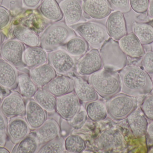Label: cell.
<instances>
[{"label": "cell", "mask_w": 153, "mask_h": 153, "mask_svg": "<svg viewBox=\"0 0 153 153\" xmlns=\"http://www.w3.org/2000/svg\"><path fill=\"white\" fill-rule=\"evenodd\" d=\"M121 91L130 96H137L150 93L153 89L152 81L149 74L136 66H128L119 73Z\"/></svg>", "instance_id": "6da1fadb"}, {"label": "cell", "mask_w": 153, "mask_h": 153, "mask_svg": "<svg viewBox=\"0 0 153 153\" xmlns=\"http://www.w3.org/2000/svg\"><path fill=\"white\" fill-rule=\"evenodd\" d=\"M89 83L97 94L105 99H109L121 90L119 74L115 71L102 69L89 76Z\"/></svg>", "instance_id": "7a4b0ae2"}, {"label": "cell", "mask_w": 153, "mask_h": 153, "mask_svg": "<svg viewBox=\"0 0 153 153\" xmlns=\"http://www.w3.org/2000/svg\"><path fill=\"white\" fill-rule=\"evenodd\" d=\"M76 36L73 29L63 22L50 24L40 37V45L50 52L62 46L72 37Z\"/></svg>", "instance_id": "3957f363"}, {"label": "cell", "mask_w": 153, "mask_h": 153, "mask_svg": "<svg viewBox=\"0 0 153 153\" xmlns=\"http://www.w3.org/2000/svg\"><path fill=\"white\" fill-rule=\"evenodd\" d=\"M100 53L104 69L120 71L126 66L128 59L119 42L109 38L100 49Z\"/></svg>", "instance_id": "277c9868"}, {"label": "cell", "mask_w": 153, "mask_h": 153, "mask_svg": "<svg viewBox=\"0 0 153 153\" xmlns=\"http://www.w3.org/2000/svg\"><path fill=\"white\" fill-rule=\"evenodd\" d=\"M70 27L93 49L100 48L103 43L109 38L106 27L99 22H81Z\"/></svg>", "instance_id": "5b68a950"}, {"label": "cell", "mask_w": 153, "mask_h": 153, "mask_svg": "<svg viewBox=\"0 0 153 153\" xmlns=\"http://www.w3.org/2000/svg\"><path fill=\"white\" fill-rule=\"evenodd\" d=\"M106 105L108 115L111 118L123 120L137 108V101L134 96L120 93L111 98Z\"/></svg>", "instance_id": "8992f818"}, {"label": "cell", "mask_w": 153, "mask_h": 153, "mask_svg": "<svg viewBox=\"0 0 153 153\" xmlns=\"http://www.w3.org/2000/svg\"><path fill=\"white\" fill-rule=\"evenodd\" d=\"M25 48L24 44L16 39H10L4 42L0 49L2 58L16 68L25 66L23 61Z\"/></svg>", "instance_id": "52a82bcc"}, {"label": "cell", "mask_w": 153, "mask_h": 153, "mask_svg": "<svg viewBox=\"0 0 153 153\" xmlns=\"http://www.w3.org/2000/svg\"><path fill=\"white\" fill-rule=\"evenodd\" d=\"M48 61L56 72L60 75L70 73L76 64L74 57L62 48L48 52Z\"/></svg>", "instance_id": "ba28073f"}, {"label": "cell", "mask_w": 153, "mask_h": 153, "mask_svg": "<svg viewBox=\"0 0 153 153\" xmlns=\"http://www.w3.org/2000/svg\"><path fill=\"white\" fill-rule=\"evenodd\" d=\"M26 103L24 98L17 92H13L2 100L0 111L7 118L25 116Z\"/></svg>", "instance_id": "9c48e42d"}, {"label": "cell", "mask_w": 153, "mask_h": 153, "mask_svg": "<svg viewBox=\"0 0 153 153\" xmlns=\"http://www.w3.org/2000/svg\"><path fill=\"white\" fill-rule=\"evenodd\" d=\"M103 68L102 61L98 49H93L81 58L76 65L79 75L88 76L93 74Z\"/></svg>", "instance_id": "30bf717a"}, {"label": "cell", "mask_w": 153, "mask_h": 153, "mask_svg": "<svg viewBox=\"0 0 153 153\" xmlns=\"http://www.w3.org/2000/svg\"><path fill=\"white\" fill-rule=\"evenodd\" d=\"M81 110L80 101L76 94L71 93L57 98L56 110L66 120H71Z\"/></svg>", "instance_id": "8fae6325"}, {"label": "cell", "mask_w": 153, "mask_h": 153, "mask_svg": "<svg viewBox=\"0 0 153 153\" xmlns=\"http://www.w3.org/2000/svg\"><path fill=\"white\" fill-rule=\"evenodd\" d=\"M25 119L30 129L36 130L47 120V111L36 101L29 99L26 103Z\"/></svg>", "instance_id": "7c38bea8"}, {"label": "cell", "mask_w": 153, "mask_h": 153, "mask_svg": "<svg viewBox=\"0 0 153 153\" xmlns=\"http://www.w3.org/2000/svg\"><path fill=\"white\" fill-rule=\"evenodd\" d=\"M82 9L85 17L95 19H104L112 10L108 0H83Z\"/></svg>", "instance_id": "4fadbf2b"}, {"label": "cell", "mask_w": 153, "mask_h": 153, "mask_svg": "<svg viewBox=\"0 0 153 153\" xmlns=\"http://www.w3.org/2000/svg\"><path fill=\"white\" fill-rule=\"evenodd\" d=\"M65 22L69 26L78 23L83 19L82 0H62L59 4Z\"/></svg>", "instance_id": "5bb4252c"}, {"label": "cell", "mask_w": 153, "mask_h": 153, "mask_svg": "<svg viewBox=\"0 0 153 153\" xmlns=\"http://www.w3.org/2000/svg\"><path fill=\"white\" fill-rule=\"evenodd\" d=\"M108 35L116 40H119L127 34L126 22L124 13L116 11L111 13L106 22Z\"/></svg>", "instance_id": "9a60e30c"}, {"label": "cell", "mask_w": 153, "mask_h": 153, "mask_svg": "<svg viewBox=\"0 0 153 153\" xmlns=\"http://www.w3.org/2000/svg\"><path fill=\"white\" fill-rule=\"evenodd\" d=\"M30 129L25 119L22 116L14 117L8 122L7 134L11 143L16 144L28 135Z\"/></svg>", "instance_id": "2e32d148"}, {"label": "cell", "mask_w": 153, "mask_h": 153, "mask_svg": "<svg viewBox=\"0 0 153 153\" xmlns=\"http://www.w3.org/2000/svg\"><path fill=\"white\" fill-rule=\"evenodd\" d=\"M42 89L58 98L74 91V82L72 78L65 75H60L53 79Z\"/></svg>", "instance_id": "e0dca14e"}, {"label": "cell", "mask_w": 153, "mask_h": 153, "mask_svg": "<svg viewBox=\"0 0 153 153\" xmlns=\"http://www.w3.org/2000/svg\"><path fill=\"white\" fill-rule=\"evenodd\" d=\"M124 143L122 134L116 129H109L102 132L98 137L97 146L102 151L117 149Z\"/></svg>", "instance_id": "ac0fdd59"}, {"label": "cell", "mask_w": 153, "mask_h": 153, "mask_svg": "<svg viewBox=\"0 0 153 153\" xmlns=\"http://www.w3.org/2000/svg\"><path fill=\"white\" fill-rule=\"evenodd\" d=\"M18 78L16 67L0 58V86L7 90H15L18 86Z\"/></svg>", "instance_id": "d6986e66"}, {"label": "cell", "mask_w": 153, "mask_h": 153, "mask_svg": "<svg viewBox=\"0 0 153 153\" xmlns=\"http://www.w3.org/2000/svg\"><path fill=\"white\" fill-rule=\"evenodd\" d=\"M120 46L127 56L133 58L143 57L145 51L143 44L133 32L127 34L119 40Z\"/></svg>", "instance_id": "ffe728a7"}, {"label": "cell", "mask_w": 153, "mask_h": 153, "mask_svg": "<svg viewBox=\"0 0 153 153\" xmlns=\"http://www.w3.org/2000/svg\"><path fill=\"white\" fill-rule=\"evenodd\" d=\"M30 76L38 87H43L56 76L55 70L49 63L42 65L30 70Z\"/></svg>", "instance_id": "44dd1931"}, {"label": "cell", "mask_w": 153, "mask_h": 153, "mask_svg": "<svg viewBox=\"0 0 153 153\" xmlns=\"http://www.w3.org/2000/svg\"><path fill=\"white\" fill-rule=\"evenodd\" d=\"M72 79L74 82V91L79 100L88 102L98 99V94L89 83L78 76H74Z\"/></svg>", "instance_id": "7402d4cb"}, {"label": "cell", "mask_w": 153, "mask_h": 153, "mask_svg": "<svg viewBox=\"0 0 153 153\" xmlns=\"http://www.w3.org/2000/svg\"><path fill=\"white\" fill-rule=\"evenodd\" d=\"M23 61L25 65L31 69L46 63L48 54L42 47H29L24 51Z\"/></svg>", "instance_id": "603a6c76"}, {"label": "cell", "mask_w": 153, "mask_h": 153, "mask_svg": "<svg viewBox=\"0 0 153 153\" xmlns=\"http://www.w3.org/2000/svg\"><path fill=\"white\" fill-rule=\"evenodd\" d=\"M127 118L129 128L135 136L141 137L146 133L148 124L141 109H136Z\"/></svg>", "instance_id": "cb8c5ba5"}, {"label": "cell", "mask_w": 153, "mask_h": 153, "mask_svg": "<svg viewBox=\"0 0 153 153\" xmlns=\"http://www.w3.org/2000/svg\"><path fill=\"white\" fill-rule=\"evenodd\" d=\"M60 132L59 125L55 120H47L41 127L36 129V137L39 143H45L58 137Z\"/></svg>", "instance_id": "d4e9b609"}, {"label": "cell", "mask_w": 153, "mask_h": 153, "mask_svg": "<svg viewBox=\"0 0 153 153\" xmlns=\"http://www.w3.org/2000/svg\"><path fill=\"white\" fill-rule=\"evenodd\" d=\"M12 34L15 39L28 46H38L40 45L38 34L25 26H15L13 29Z\"/></svg>", "instance_id": "484cf974"}, {"label": "cell", "mask_w": 153, "mask_h": 153, "mask_svg": "<svg viewBox=\"0 0 153 153\" xmlns=\"http://www.w3.org/2000/svg\"><path fill=\"white\" fill-rule=\"evenodd\" d=\"M39 11L41 15L50 22H57L63 18L56 0H43L39 6Z\"/></svg>", "instance_id": "4316f807"}, {"label": "cell", "mask_w": 153, "mask_h": 153, "mask_svg": "<svg viewBox=\"0 0 153 153\" xmlns=\"http://www.w3.org/2000/svg\"><path fill=\"white\" fill-rule=\"evenodd\" d=\"M62 47L73 57L79 58L87 53L89 44L82 37L75 36L71 38Z\"/></svg>", "instance_id": "83f0119b"}, {"label": "cell", "mask_w": 153, "mask_h": 153, "mask_svg": "<svg viewBox=\"0 0 153 153\" xmlns=\"http://www.w3.org/2000/svg\"><path fill=\"white\" fill-rule=\"evenodd\" d=\"M85 109L87 116L94 122L103 120L108 115L106 105L97 100L86 102Z\"/></svg>", "instance_id": "f1b7e54d"}, {"label": "cell", "mask_w": 153, "mask_h": 153, "mask_svg": "<svg viewBox=\"0 0 153 153\" xmlns=\"http://www.w3.org/2000/svg\"><path fill=\"white\" fill-rule=\"evenodd\" d=\"M18 86L19 93L23 98L27 99L34 97L38 91V87L30 75L24 73L19 75Z\"/></svg>", "instance_id": "f546056e"}, {"label": "cell", "mask_w": 153, "mask_h": 153, "mask_svg": "<svg viewBox=\"0 0 153 153\" xmlns=\"http://www.w3.org/2000/svg\"><path fill=\"white\" fill-rule=\"evenodd\" d=\"M133 32L143 45H149L153 42V26L146 22H135L133 24Z\"/></svg>", "instance_id": "4dcf8cb0"}, {"label": "cell", "mask_w": 153, "mask_h": 153, "mask_svg": "<svg viewBox=\"0 0 153 153\" xmlns=\"http://www.w3.org/2000/svg\"><path fill=\"white\" fill-rule=\"evenodd\" d=\"M34 99L47 112H53L56 110L57 98L45 90H38Z\"/></svg>", "instance_id": "1f68e13d"}, {"label": "cell", "mask_w": 153, "mask_h": 153, "mask_svg": "<svg viewBox=\"0 0 153 153\" xmlns=\"http://www.w3.org/2000/svg\"><path fill=\"white\" fill-rule=\"evenodd\" d=\"M15 145L12 153H37L39 148V143L36 137L29 135Z\"/></svg>", "instance_id": "d6a6232c"}, {"label": "cell", "mask_w": 153, "mask_h": 153, "mask_svg": "<svg viewBox=\"0 0 153 153\" xmlns=\"http://www.w3.org/2000/svg\"><path fill=\"white\" fill-rule=\"evenodd\" d=\"M65 148L68 152H82L86 147L85 140L78 135L74 134L66 137L64 141Z\"/></svg>", "instance_id": "836d02e7"}, {"label": "cell", "mask_w": 153, "mask_h": 153, "mask_svg": "<svg viewBox=\"0 0 153 153\" xmlns=\"http://www.w3.org/2000/svg\"><path fill=\"white\" fill-rule=\"evenodd\" d=\"M65 150L64 141L62 138L57 137L44 143L39 148L37 153H60L64 152Z\"/></svg>", "instance_id": "e575fe53"}, {"label": "cell", "mask_w": 153, "mask_h": 153, "mask_svg": "<svg viewBox=\"0 0 153 153\" xmlns=\"http://www.w3.org/2000/svg\"><path fill=\"white\" fill-rule=\"evenodd\" d=\"M112 10L123 13H127L131 10L129 0H108Z\"/></svg>", "instance_id": "d590c367"}, {"label": "cell", "mask_w": 153, "mask_h": 153, "mask_svg": "<svg viewBox=\"0 0 153 153\" xmlns=\"http://www.w3.org/2000/svg\"><path fill=\"white\" fill-rule=\"evenodd\" d=\"M87 115L86 111L80 110L74 117L69 120L70 125L75 129H79L82 128L87 120Z\"/></svg>", "instance_id": "8d00e7d4"}, {"label": "cell", "mask_w": 153, "mask_h": 153, "mask_svg": "<svg viewBox=\"0 0 153 153\" xmlns=\"http://www.w3.org/2000/svg\"><path fill=\"white\" fill-rule=\"evenodd\" d=\"M141 109L146 117L153 120V95L147 96L144 100Z\"/></svg>", "instance_id": "74e56055"}, {"label": "cell", "mask_w": 153, "mask_h": 153, "mask_svg": "<svg viewBox=\"0 0 153 153\" xmlns=\"http://www.w3.org/2000/svg\"><path fill=\"white\" fill-rule=\"evenodd\" d=\"M150 0H129L130 7L137 13H143L148 10Z\"/></svg>", "instance_id": "f35d334b"}, {"label": "cell", "mask_w": 153, "mask_h": 153, "mask_svg": "<svg viewBox=\"0 0 153 153\" xmlns=\"http://www.w3.org/2000/svg\"><path fill=\"white\" fill-rule=\"evenodd\" d=\"M8 119L0 111V146L5 145L7 139Z\"/></svg>", "instance_id": "ab89813d"}, {"label": "cell", "mask_w": 153, "mask_h": 153, "mask_svg": "<svg viewBox=\"0 0 153 153\" xmlns=\"http://www.w3.org/2000/svg\"><path fill=\"white\" fill-rule=\"evenodd\" d=\"M142 66L144 70L148 74H153V51L145 53L142 60Z\"/></svg>", "instance_id": "60d3db41"}, {"label": "cell", "mask_w": 153, "mask_h": 153, "mask_svg": "<svg viewBox=\"0 0 153 153\" xmlns=\"http://www.w3.org/2000/svg\"><path fill=\"white\" fill-rule=\"evenodd\" d=\"M10 21V15L9 10L0 6V31L7 27Z\"/></svg>", "instance_id": "b9f144b4"}, {"label": "cell", "mask_w": 153, "mask_h": 153, "mask_svg": "<svg viewBox=\"0 0 153 153\" xmlns=\"http://www.w3.org/2000/svg\"><path fill=\"white\" fill-rule=\"evenodd\" d=\"M43 0H22L23 5L30 9H35L40 6Z\"/></svg>", "instance_id": "7bdbcfd3"}, {"label": "cell", "mask_w": 153, "mask_h": 153, "mask_svg": "<svg viewBox=\"0 0 153 153\" xmlns=\"http://www.w3.org/2000/svg\"><path fill=\"white\" fill-rule=\"evenodd\" d=\"M146 133L148 138L153 142V120L147 126Z\"/></svg>", "instance_id": "ee69618b"}, {"label": "cell", "mask_w": 153, "mask_h": 153, "mask_svg": "<svg viewBox=\"0 0 153 153\" xmlns=\"http://www.w3.org/2000/svg\"><path fill=\"white\" fill-rule=\"evenodd\" d=\"M148 17L151 19H153V0H150L148 10Z\"/></svg>", "instance_id": "f6af8a7d"}, {"label": "cell", "mask_w": 153, "mask_h": 153, "mask_svg": "<svg viewBox=\"0 0 153 153\" xmlns=\"http://www.w3.org/2000/svg\"><path fill=\"white\" fill-rule=\"evenodd\" d=\"M0 153H10V152L9 150L3 147L2 146H0Z\"/></svg>", "instance_id": "bcb514c9"}, {"label": "cell", "mask_w": 153, "mask_h": 153, "mask_svg": "<svg viewBox=\"0 0 153 153\" xmlns=\"http://www.w3.org/2000/svg\"><path fill=\"white\" fill-rule=\"evenodd\" d=\"M4 40V35L0 31V49H1L2 45L3 43Z\"/></svg>", "instance_id": "7dc6e473"}, {"label": "cell", "mask_w": 153, "mask_h": 153, "mask_svg": "<svg viewBox=\"0 0 153 153\" xmlns=\"http://www.w3.org/2000/svg\"><path fill=\"white\" fill-rule=\"evenodd\" d=\"M1 96H0V106H1Z\"/></svg>", "instance_id": "c3c4849f"}, {"label": "cell", "mask_w": 153, "mask_h": 153, "mask_svg": "<svg viewBox=\"0 0 153 153\" xmlns=\"http://www.w3.org/2000/svg\"><path fill=\"white\" fill-rule=\"evenodd\" d=\"M2 2V0H0V4H1Z\"/></svg>", "instance_id": "681fc988"}, {"label": "cell", "mask_w": 153, "mask_h": 153, "mask_svg": "<svg viewBox=\"0 0 153 153\" xmlns=\"http://www.w3.org/2000/svg\"><path fill=\"white\" fill-rule=\"evenodd\" d=\"M152 82H153V80H152Z\"/></svg>", "instance_id": "f907efd6"}]
</instances>
